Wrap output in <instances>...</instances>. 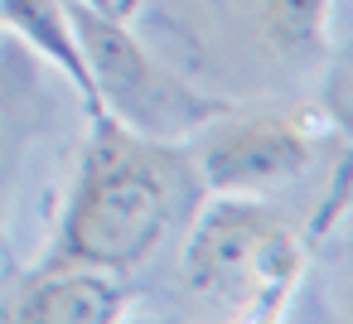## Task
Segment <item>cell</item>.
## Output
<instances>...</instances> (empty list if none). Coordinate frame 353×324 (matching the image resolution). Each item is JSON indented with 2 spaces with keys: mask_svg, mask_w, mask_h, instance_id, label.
Returning a JSON list of instances; mask_svg holds the SVG:
<instances>
[{
  "mask_svg": "<svg viewBox=\"0 0 353 324\" xmlns=\"http://www.w3.org/2000/svg\"><path fill=\"white\" fill-rule=\"evenodd\" d=\"M68 15H73L78 49L88 59V73H92L97 112H107L126 131L145 141H189L203 121H213L228 107L189 88L160 59H150V49L126 30L121 15L92 10L88 0H68Z\"/></svg>",
  "mask_w": 353,
  "mask_h": 324,
  "instance_id": "cell-3",
  "label": "cell"
},
{
  "mask_svg": "<svg viewBox=\"0 0 353 324\" xmlns=\"http://www.w3.org/2000/svg\"><path fill=\"white\" fill-rule=\"evenodd\" d=\"M88 121L92 131L83 145V165L44 266L126 276L189 227L203 203V179L184 141H145L107 112Z\"/></svg>",
  "mask_w": 353,
  "mask_h": 324,
  "instance_id": "cell-1",
  "label": "cell"
},
{
  "mask_svg": "<svg viewBox=\"0 0 353 324\" xmlns=\"http://www.w3.org/2000/svg\"><path fill=\"white\" fill-rule=\"evenodd\" d=\"M194 136H199L194 165L203 179V194L261 199V194L290 184L295 174H305L314 160V136L290 112H232V107H223Z\"/></svg>",
  "mask_w": 353,
  "mask_h": 324,
  "instance_id": "cell-4",
  "label": "cell"
},
{
  "mask_svg": "<svg viewBox=\"0 0 353 324\" xmlns=\"http://www.w3.org/2000/svg\"><path fill=\"white\" fill-rule=\"evenodd\" d=\"M261 39L285 59H314L329 39V0H252Z\"/></svg>",
  "mask_w": 353,
  "mask_h": 324,
  "instance_id": "cell-7",
  "label": "cell"
},
{
  "mask_svg": "<svg viewBox=\"0 0 353 324\" xmlns=\"http://www.w3.org/2000/svg\"><path fill=\"white\" fill-rule=\"evenodd\" d=\"M0 237H6V208H0Z\"/></svg>",
  "mask_w": 353,
  "mask_h": 324,
  "instance_id": "cell-9",
  "label": "cell"
},
{
  "mask_svg": "<svg viewBox=\"0 0 353 324\" xmlns=\"http://www.w3.org/2000/svg\"><path fill=\"white\" fill-rule=\"evenodd\" d=\"M305 271V242L252 194H213L189 218L184 276L232 319H276Z\"/></svg>",
  "mask_w": 353,
  "mask_h": 324,
  "instance_id": "cell-2",
  "label": "cell"
},
{
  "mask_svg": "<svg viewBox=\"0 0 353 324\" xmlns=\"http://www.w3.org/2000/svg\"><path fill=\"white\" fill-rule=\"evenodd\" d=\"M126 290L117 281H107V271H88V266H39L20 295L10 300L6 319L20 324H107L121 319Z\"/></svg>",
  "mask_w": 353,
  "mask_h": 324,
  "instance_id": "cell-5",
  "label": "cell"
},
{
  "mask_svg": "<svg viewBox=\"0 0 353 324\" xmlns=\"http://www.w3.org/2000/svg\"><path fill=\"white\" fill-rule=\"evenodd\" d=\"M0 25H10L25 44H34L83 92L88 117H97V92H92V73H88V59L78 49V34H73L68 0H0Z\"/></svg>",
  "mask_w": 353,
  "mask_h": 324,
  "instance_id": "cell-6",
  "label": "cell"
},
{
  "mask_svg": "<svg viewBox=\"0 0 353 324\" xmlns=\"http://www.w3.org/2000/svg\"><path fill=\"white\" fill-rule=\"evenodd\" d=\"M92 10H107V15H121L126 20V0H88Z\"/></svg>",
  "mask_w": 353,
  "mask_h": 324,
  "instance_id": "cell-8",
  "label": "cell"
}]
</instances>
